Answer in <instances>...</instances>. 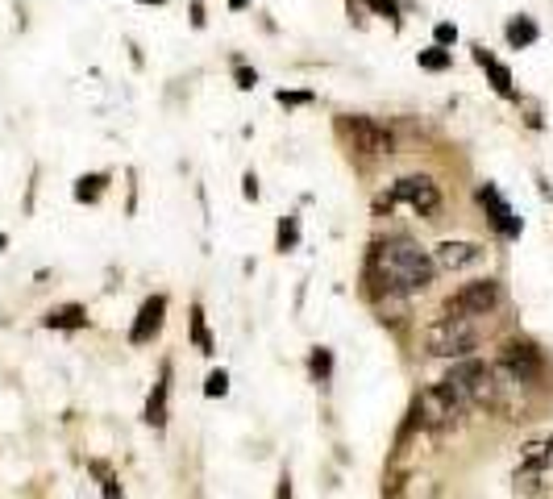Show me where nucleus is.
<instances>
[{
    "mask_svg": "<svg viewBox=\"0 0 553 499\" xmlns=\"http://www.w3.org/2000/svg\"><path fill=\"white\" fill-rule=\"evenodd\" d=\"M391 200L416 208L421 217H433L437 208H441V192H437V183L429 179V175H408V179H399L396 187H391Z\"/></svg>",
    "mask_w": 553,
    "mask_h": 499,
    "instance_id": "obj_7",
    "label": "nucleus"
},
{
    "mask_svg": "<svg viewBox=\"0 0 553 499\" xmlns=\"http://www.w3.org/2000/svg\"><path fill=\"white\" fill-rule=\"evenodd\" d=\"M246 195H250V200L258 195V179H254V175H246Z\"/></svg>",
    "mask_w": 553,
    "mask_h": 499,
    "instance_id": "obj_25",
    "label": "nucleus"
},
{
    "mask_svg": "<svg viewBox=\"0 0 553 499\" xmlns=\"http://www.w3.org/2000/svg\"><path fill=\"white\" fill-rule=\"evenodd\" d=\"M254 79H258V75H254V71H246V67H238V84H241V87H254Z\"/></svg>",
    "mask_w": 553,
    "mask_h": 499,
    "instance_id": "obj_24",
    "label": "nucleus"
},
{
    "mask_svg": "<svg viewBox=\"0 0 553 499\" xmlns=\"http://www.w3.org/2000/svg\"><path fill=\"white\" fill-rule=\"evenodd\" d=\"M479 204L487 208V212H491V220H495V225H499V229L507 233V237H516V233H520V220L512 217V208L504 204V195L495 192L491 183H482V187H479Z\"/></svg>",
    "mask_w": 553,
    "mask_h": 499,
    "instance_id": "obj_9",
    "label": "nucleus"
},
{
    "mask_svg": "<svg viewBox=\"0 0 553 499\" xmlns=\"http://www.w3.org/2000/svg\"><path fill=\"white\" fill-rule=\"evenodd\" d=\"M163 312H167V300H163V295L146 300L142 312H138V320H133V329H130V341H133V345H146V341H150L158 329H163Z\"/></svg>",
    "mask_w": 553,
    "mask_h": 499,
    "instance_id": "obj_8",
    "label": "nucleus"
},
{
    "mask_svg": "<svg viewBox=\"0 0 553 499\" xmlns=\"http://www.w3.org/2000/svg\"><path fill=\"white\" fill-rule=\"evenodd\" d=\"M100 192H105V175H84V179L75 183V200H80V204L100 200Z\"/></svg>",
    "mask_w": 553,
    "mask_h": 499,
    "instance_id": "obj_16",
    "label": "nucleus"
},
{
    "mask_svg": "<svg viewBox=\"0 0 553 499\" xmlns=\"http://www.w3.org/2000/svg\"><path fill=\"white\" fill-rule=\"evenodd\" d=\"M229 4H233V9H241V4H246V0H229Z\"/></svg>",
    "mask_w": 553,
    "mask_h": 499,
    "instance_id": "obj_26",
    "label": "nucleus"
},
{
    "mask_svg": "<svg viewBox=\"0 0 553 499\" xmlns=\"http://www.w3.org/2000/svg\"><path fill=\"white\" fill-rule=\"evenodd\" d=\"M441 387L449 391V395H454L462 408H474V403H487V400H491L495 378H491V370H487V366L462 362V366H454V370L441 378Z\"/></svg>",
    "mask_w": 553,
    "mask_h": 499,
    "instance_id": "obj_3",
    "label": "nucleus"
},
{
    "mask_svg": "<svg viewBox=\"0 0 553 499\" xmlns=\"http://www.w3.org/2000/svg\"><path fill=\"white\" fill-rule=\"evenodd\" d=\"M479 345V329H474V317H441L437 325L424 329V350L433 358H466L470 350Z\"/></svg>",
    "mask_w": 553,
    "mask_h": 499,
    "instance_id": "obj_2",
    "label": "nucleus"
},
{
    "mask_svg": "<svg viewBox=\"0 0 553 499\" xmlns=\"http://www.w3.org/2000/svg\"><path fill=\"white\" fill-rule=\"evenodd\" d=\"M454 37H457V29H454V25H437V46H449V42H454Z\"/></svg>",
    "mask_w": 553,
    "mask_h": 499,
    "instance_id": "obj_22",
    "label": "nucleus"
},
{
    "mask_svg": "<svg viewBox=\"0 0 553 499\" xmlns=\"http://www.w3.org/2000/svg\"><path fill=\"white\" fill-rule=\"evenodd\" d=\"M507 42H512V46H532V42H537V25L529 21V17H516V21H507Z\"/></svg>",
    "mask_w": 553,
    "mask_h": 499,
    "instance_id": "obj_15",
    "label": "nucleus"
},
{
    "mask_svg": "<svg viewBox=\"0 0 553 499\" xmlns=\"http://www.w3.org/2000/svg\"><path fill=\"white\" fill-rule=\"evenodd\" d=\"M229 391V378H225V370H217V375H208V387H205V395H225Z\"/></svg>",
    "mask_w": 553,
    "mask_h": 499,
    "instance_id": "obj_20",
    "label": "nucleus"
},
{
    "mask_svg": "<svg viewBox=\"0 0 553 499\" xmlns=\"http://www.w3.org/2000/svg\"><path fill=\"white\" fill-rule=\"evenodd\" d=\"M296 237H300L296 220H283V229H279V250H291V245H296Z\"/></svg>",
    "mask_w": 553,
    "mask_h": 499,
    "instance_id": "obj_18",
    "label": "nucleus"
},
{
    "mask_svg": "<svg viewBox=\"0 0 553 499\" xmlns=\"http://www.w3.org/2000/svg\"><path fill=\"white\" fill-rule=\"evenodd\" d=\"M462 412H466V408H462V403H457L454 395L441 387V383H437V387H429L421 400H416V420H421L424 428H433V433L457 425V416H462Z\"/></svg>",
    "mask_w": 553,
    "mask_h": 499,
    "instance_id": "obj_5",
    "label": "nucleus"
},
{
    "mask_svg": "<svg viewBox=\"0 0 553 499\" xmlns=\"http://www.w3.org/2000/svg\"><path fill=\"white\" fill-rule=\"evenodd\" d=\"M142 4H163V0H142Z\"/></svg>",
    "mask_w": 553,
    "mask_h": 499,
    "instance_id": "obj_27",
    "label": "nucleus"
},
{
    "mask_svg": "<svg viewBox=\"0 0 553 499\" xmlns=\"http://www.w3.org/2000/svg\"><path fill=\"white\" fill-rule=\"evenodd\" d=\"M337 134L346 137V146L354 150V154H366V159H383V154H391V134H387L379 121H371V117H341L337 121Z\"/></svg>",
    "mask_w": 553,
    "mask_h": 499,
    "instance_id": "obj_4",
    "label": "nucleus"
},
{
    "mask_svg": "<svg viewBox=\"0 0 553 499\" xmlns=\"http://www.w3.org/2000/svg\"><path fill=\"white\" fill-rule=\"evenodd\" d=\"M499 304V287L491 279H479V283H466L462 292H454L445 300V312H457V317H487L491 308Z\"/></svg>",
    "mask_w": 553,
    "mask_h": 499,
    "instance_id": "obj_6",
    "label": "nucleus"
},
{
    "mask_svg": "<svg viewBox=\"0 0 553 499\" xmlns=\"http://www.w3.org/2000/svg\"><path fill=\"white\" fill-rule=\"evenodd\" d=\"M308 92H279V104H308Z\"/></svg>",
    "mask_w": 553,
    "mask_h": 499,
    "instance_id": "obj_23",
    "label": "nucleus"
},
{
    "mask_svg": "<svg viewBox=\"0 0 553 499\" xmlns=\"http://www.w3.org/2000/svg\"><path fill=\"white\" fill-rule=\"evenodd\" d=\"M421 67L424 71H445V67H449V50H441V46L421 50Z\"/></svg>",
    "mask_w": 553,
    "mask_h": 499,
    "instance_id": "obj_17",
    "label": "nucleus"
},
{
    "mask_svg": "<svg viewBox=\"0 0 553 499\" xmlns=\"http://www.w3.org/2000/svg\"><path fill=\"white\" fill-rule=\"evenodd\" d=\"M42 325H46V329H84L88 312L80 304H63V308H54V312H46Z\"/></svg>",
    "mask_w": 553,
    "mask_h": 499,
    "instance_id": "obj_11",
    "label": "nucleus"
},
{
    "mask_svg": "<svg viewBox=\"0 0 553 499\" xmlns=\"http://www.w3.org/2000/svg\"><path fill=\"white\" fill-rule=\"evenodd\" d=\"M167 375L171 370H163V383H158L150 403H146V420H150V425H163V420H167Z\"/></svg>",
    "mask_w": 553,
    "mask_h": 499,
    "instance_id": "obj_14",
    "label": "nucleus"
},
{
    "mask_svg": "<svg viewBox=\"0 0 553 499\" xmlns=\"http://www.w3.org/2000/svg\"><path fill=\"white\" fill-rule=\"evenodd\" d=\"M313 370H316V378H325V375H329V353H325V350H316V353H313Z\"/></svg>",
    "mask_w": 553,
    "mask_h": 499,
    "instance_id": "obj_21",
    "label": "nucleus"
},
{
    "mask_svg": "<svg viewBox=\"0 0 553 499\" xmlns=\"http://www.w3.org/2000/svg\"><path fill=\"white\" fill-rule=\"evenodd\" d=\"M545 466H553V441H537V445H529L524 458H520V470H524V475H529V470H545Z\"/></svg>",
    "mask_w": 553,
    "mask_h": 499,
    "instance_id": "obj_13",
    "label": "nucleus"
},
{
    "mask_svg": "<svg viewBox=\"0 0 553 499\" xmlns=\"http://www.w3.org/2000/svg\"><path fill=\"white\" fill-rule=\"evenodd\" d=\"M371 270L379 275V283H383L387 292H424L433 283L437 262L416 242H408V237H391V242L374 245Z\"/></svg>",
    "mask_w": 553,
    "mask_h": 499,
    "instance_id": "obj_1",
    "label": "nucleus"
},
{
    "mask_svg": "<svg viewBox=\"0 0 553 499\" xmlns=\"http://www.w3.org/2000/svg\"><path fill=\"white\" fill-rule=\"evenodd\" d=\"M366 4H371L379 17H391V21L399 17V4H396V0H366Z\"/></svg>",
    "mask_w": 553,
    "mask_h": 499,
    "instance_id": "obj_19",
    "label": "nucleus"
},
{
    "mask_svg": "<svg viewBox=\"0 0 553 499\" xmlns=\"http://www.w3.org/2000/svg\"><path fill=\"white\" fill-rule=\"evenodd\" d=\"M470 262H479V245L474 242H441L437 245V267L445 270H462Z\"/></svg>",
    "mask_w": 553,
    "mask_h": 499,
    "instance_id": "obj_10",
    "label": "nucleus"
},
{
    "mask_svg": "<svg viewBox=\"0 0 553 499\" xmlns=\"http://www.w3.org/2000/svg\"><path fill=\"white\" fill-rule=\"evenodd\" d=\"M474 59H479V67H482V71L491 75L495 92H499V96H512V71H507L504 62H499V59H491V54H487V50H479V54H474Z\"/></svg>",
    "mask_w": 553,
    "mask_h": 499,
    "instance_id": "obj_12",
    "label": "nucleus"
}]
</instances>
